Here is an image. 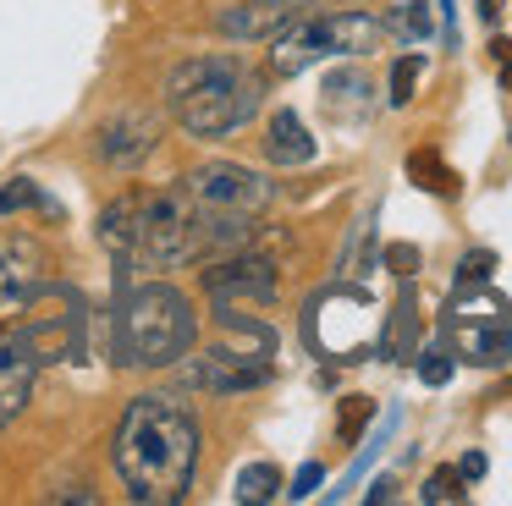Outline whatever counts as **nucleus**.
Returning a JSON list of instances; mask_svg holds the SVG:
<instances>
[{
  "label": "nucleus",
  "instance_id": "18",
  "mask_svg": "<svg viewBox=\"0 0 512 506\" xmlns=\"http://www.w3.org/2000/svg\"><path fill=\"white\" fill-rule=\"evenodd\" d=\"M408 182L424 187V193H435V198H457V187H463V182H457V171L435 149H413L408 154Z\"/></svg>",
  "mask_w": 512,
  "mask_h": 506
},
{
  "label": "nucleus",
  "instance_id": "5",
  "mask_svg": "<svg viewBox=\"0 0 512 506\" xmlns=\"http://www.w3.org/2000/svg\"><path fill=\"white\" fill-rule=\"evenodd\" d=\"M221 325H226L221 347L199 352V358H188V363L177 358V385L232 396V391H254V385L270 380V352H276L270 330L259 325V319H243V314H221Z\"/></svg>",
  "mask_w": 512,
  "mask_h": 506
},
{
  "label": "nucleus",
  "instance_id": "22",
  "mask_svg": "<svg viewBox=\"0 0 512 506\" xmlns=\"http://www.w3.org/2000/svg\"><path fill=\"white\" fill-rule=\"evenodd\" d=\"M369 418H375V402H369V396H347L342 413H336V435H342V446H353V440L364 435Z\"/></svg>",
  "mask_w": 512,
  "mask_h": 506
},
{
  "label": "nucleus",
  "instance_id": "23",
  "mask_svg": "<svg viewBox=\"0 0 512 506\" xmlns=\"http://www.w3.org/2000/svg\"><path fill=\"white\" fill-rule=\"evenodd\" d=\"M463 484H468V479H463L457 468H435L430 479H424V490H419V495H424L430 506H446V501H463V495H468Z\"/></svg>",
  "mask_w": 512,
  "mask_h": 506
},
{
  "label": "nucleus",
  "instance_id": "19",
  "mask_svg": "<svg viewBox=\"0 0 512 506\" xmlns=\"http://www.w3.org/2000/svg\"><path fill=\"white\" fill-rule=\"evenodd\" d=\"M276 490H281L276 462H248L237 473V501H276Z\"/></svg>",
  "mask_w": 512,
  "mask_h": 506
},
{
  "label": "nucleus",
  "instance_id": "8",
  "mask_svg": "<svg viewBox=\"0 0 512 506\" xmlns=\"http://www.w3.org/2000/svg\"><path fill=\"white\" fill-rule=\"evenodd\" d=\"M309 341L331 363H358L369 352V297L364 292H325L309 303Z\"/></svg>",
  "mask_w": 512,
  "mask_h": 506
},
{
  "label": "nucleus",
  "instance_id": "14",
  "mask_svg": "<svg viewBox=\"0 0 512 506\" xmlns=\"http://www.w3.org/2000/svg\"><path fill=\"white\" fill-rule=\"evenodd\" d=\"M144 209H149L144 187H127V193H116L111 204L100 209V242H105V253H111L116 264L133 259V242H138V226H144Z\"/></svg>",
  "mask_w": 512,
  "mask_h": 506
},
{
  "label": "nucleus",
  "instance_id": "13",
  "mask_svg": "<svg viewBox=\"0 0 512 506\" xmlns=\"http://www.w3.org/2000/svg\"><path fill=\"white\" fill-rule=\"evenodd\" d=\"M45 286L39 275V253L17 237H0V330L23 319V308L34 303V292Z\"/></svg>",
  "mask_w": 512,
  "mask_h": 506
},
{
  "label": "nucleus",
  "instance_id": "24",
  "mask_svg": "<svg viewBox=\"0 0 512 506\" xmlns=\"http://www.w3.org/2000/svg\"><path fill=\"white\" fill-rule=\"evenodd\" d=\"M452 369H457V352L452 347H424L419 352V380L424 385H446V380H452Z\"/></svg>",
  "mask_w": 512,
  "mask_h": 506
},
{
  "label": "nucleus",
  "instance_id": "6",
  "mask_svg": "<svg viewBox=\"0 0 512 506\" xmlns=\"http://www.w3.org/2000/svg\"><path fill=\"white\" fill-rule=\"evenodd\" d=\"M446 347L463 363L479 369H501L512 358V308L507 297L485 292V286H468L446 303Z\"/></svg>",
  "mask_w": 512,
  "mask_h": 506
},
{
  "label": "nucleus",
  "instance_id": "2",
  "mask_svg": "<svg viewBox=\"0 0 512 506\" xmlns=\"http://www.w3.org/2000/svg\"><path fill=\"white\" fill-rule=\"evenodd\" d=\"M166 105L182 132H193V138H226V132L248 127L259 116L265 77L254 66H243L237 55H193V61L171 66Z\"/></svg>",
  "mask_w": 512,
  "mask_h": 506
},
{
  "label": "nucleus",
  "instance_id": "27",
  "mask_svg": "<svg viewBox=\"0 0 512 506\" xmlns=\"http://www.w3.org/2000/svg\"><path fill=\"white\" fill-rule=\"evenodd\" d=\"M408 347H413V292H402V303H397V325H391L386 352H391V358H402Z\"/></svg>",
  "mask_w": 512,
  "mask_h": 506
},
{
  "label": "nucleus",
  "instance_id": "30",
  "mask_svg": "<svg viewBox=\"0 0 512 506\" xmlns=\"http://www.w3.org/2000/svg\"><path fill=\"white\" fill-rule=\"evenodd\" d=\"M485 468H490V462H485V451H468V457L457 462V473H463V479H485Z\"/></svg>",
  "mask_w": 512,
  "mask_h": 506
},
{
  "label": "nucleus",
  "instance_id": "9",
  "mask_svg": "<svg viewBox=\"0 0 512 506\" xmlns=\"http://www.w3.org/2000/svg\"><path fill=\"white\" fill-rule=\"evenodd\" d=\"M199 281H204V292H210L215 314H243V308H265V303H276V292H281L276 264L259 259V253H248V248L210 259V270H204Z\"/></svg>",
  "mask_w": 512,
  "mask_h": 506
},
{
  "label": "nucleus",
  "instance_id": "29",
  "mask_svg": "<svg viewBox=\"0 0 512 506\" xmlns=\"http://www.w3.org/2000/svg\"><path fill=\"white\" fill-rule=\"evenodd\" d=\"M386 264H391L397 275H413V270H419V248H402V242H397V248L386 253Z\"/></svg>",
  "mask_w": 512,
  "mask_h": 506
},
{
  "label": "nucleus",
  "instance_id": "32",
  "mask_svg": "<svg viewBox=\"0 0 512 506\" xmlns=\"http://www.w3.org/2000/svg\"><path fill=\"white\" fill-rule=\"evenodd\" d=\"M479 17H485L490 28H496V17H501V0H479Z\"/></svg>",
  "mask_w": 512,
  "mask_h": 506
},
{
  "label": "nucleus",
  "instance_id": "7",
  "mask_svg": "<svg viewBox=\"0 0 512 506\" xmlns=\"http://www.w3.org/2000/svg\"><path fill=\"white\" fill-rule=\"evenodd\" d=\"M6 336H12L39 369L78 358V347H83V297L72 292V286H39L34 303L23 308V319L6 325Z\"/></svg>",
  "mask_w": 512,
  "mask_h": 506
},
{
  "label": "nucleus",
  "instance_id": "17",
  "mask_svg": "<svg viewBox=\"0 0 512 506\" xmlns=\"http://www.w3.org/2000/svg\"><path fill=\"white\" fill-rule=\"evenodd\" d=\"M320 94H325V110H331V116H347V121L369 116V77L358 72V66H336Z\"/></svg>",
  "mask_w": 512,
  "mask_h": 506
},
{
  "label": "nucleus",
  "instance_id": "12",
  "mask_svg": "<svg viewBox=\"0 0 512 506\" xmlns=\"http://www.w3.org/2000/svg\"><path fill=\"white\" fill-rule=\"evenodd\" d=\"M303 6L309 0H237V6L215 11V33H226L237 44H265L276 33H287L303 17Z\"/></svg>",
  "mask_w": 512,
  "mask_h": 506
},
{
  "label": "nucleus",
  "instance_id": "3",
  "mask_svg": "<svg viewBox=\"0 0 512 506\" xmlns=\"http://www.w3.org/2000/svg\"><path fill=\"white\" fill-rule=\"evenodd\" d=\"M193 336H199V314L182 286L122 281L116 292V363L122 369H171L177 358H188Z\"/></svg>",
  "mask_w": 512,
  "mask_h": 506
},
{
  "label": "nucleus",
  "instance_id": "31",
  "mask_svg": "<svg viewBox=\"0 0 512 506\" xmlns=\"http://www.w3.org/2000/svg\"><path fill=\"white\" fill-rule=\"evenodd\" d=\"M397 495V479H375V490H369V501H391Z\"/></svg>",
  "mask_w": 512,
  "mask_h": 506
},
{
  "label": "nucleus",
  "instance_id": "15",
  "mask_svg": "<svg viewBox=\"0 0 512 506\" xmlns=\"http://www.w3.org/2000/svg\"><path fill=\"white\" fill-rule=\"evenodd\" d=\"M34 380H39V363L28 358V352L17 347L6 330H0V429H6V424H12V418L28 407Z\"/></svg>",
  "mask_w": 512,
  "mask_h": 506
},
{
  "label": "nucleus",
  "instance_id": "28",
  "mask_svg": "<svg viewBox=\"0 0 512 506\" xmlns=\"http://www.w3.org/2000/svg\"><path fill=\"white\" fill-rule=\"evenodd\" d=\"M320 479H325V468H320V462H303V468H298V479H292V501H309V495L314 490H320Z\"/></svg>",
  "mask_w": 512,
  "mask_h": 506
},
{
  "label": "nucleus",
  "instance_id": "10",
  "mask_svg": "<svg viewBox=\"0 0 512 506\" xmlns=\"http://www.w3.org/2000/svg\"><path fill=\"white\" fill-rule=\"evenodd\" d=\"M182 193H188L193 204H210V209H243V215H259V209L276 198V187H270L259 171L237 165V160H204V165H193V171L182 176Z\"/></svg>",
  "mask_w": 512,
  "mask_h": 506
},
{
  "label": "nucleus",
  "instance_id": "33",
  "mask_svg": "<svg viewBox=\"0 0 512 506\" xmlns=\"http://www.w3.org/2000/svg\"><path fill=\"white\" fill-rule=\"evenodd\" d=\"M501 83H507V88H512V61H501Z\"/></svg>",
  "mask_w": 512,
  "mask_h": 506
},
{
  "label": "nucleus",
  "instance_id": "1",
  "mask_svg": "<svg viewBox=\"0 0 512 506\" xmlns=\"http://www.w3.org/2000/svg\"><path fill=\"white\" fill-rule=\"evenodd\" d=\"M111 468L122 479L127 501L138 506H171L188 495L199 468V418L182 396L144 391L127 402L111 435Z\"/></svg>",
  "mask_w": 512,
  "mask_h": 506
},
{
  "label": "nucleus",
  "instance_id": "16",
  "mask_svg": "<svg viewBox=\"0 0 512 506\" xmlns=\"http://www.w3.org/2000/svg\"><path fill=\"white\" fill-rule=\"evenodd\" d=\"M314 154H320V143H314V132L303 127V116L298 110H276L270 116V127H265V160L270 165H309Z\"/></svg>",
  "mask_w": 512,
  "mask_h": 506
},
{
  "label": "nucleus",
  "instance_id": "11",
  "mask_svg": "<svg viewBox=\"0 0 512 506\" xmlns=\"http://www.w3.org/2000/svg\"><path fill=\"white\" fill-rule=\"evenodd\" d=\"M160 149V116L155 110H116V116H105L100 127H94V160L111 165V171H138V165L149 160V154Z\"/></svg>",
  "mask_w": 512,
  "mask_h": 506
},
{
  "label": "nucleus",
  "instance_id": "4",
  "mask_svg": "<svg viewBox=\"0 0 512 506\" xmlns=\"http://www.w3.org/2000/svg\"><path fill=\"white\" fill-rule=\"evenodd\" d=\"M386 39V22L364 6H342L325 11V17L292 22L287 33H276V50H270V77H298L314 61H336V55H369Z\"/></svg>",
  "mask_w": 512,
  "mask_h": 506
},
{
  "label": "nucleus",
  "instance_id": "25",
  "mask_svg": "<svg viewBox=\"0 0 512 506\" xmlns=\"http://www.w3.org/2000/svg\"><path fill=\"white\" fill-rule=\"evenodd\" d=\"M490 270H496V253H490V248L463 253V264H457V292H468V286H485Z\"/></svg>",
  "mask_w": 512,
  "mask_h": 506
},
{
  "label": "nucleus",
  "instance_id": "20",
  "mask_svg": "<svg viewBox=\"0 0 512 506\" xmlns=\"http://www.w3.org/2000/svg\"><path fill=\"white\" fill-rule=\"evenodd\" d=\"M386 33H397V39H430L435 33V17H430V6L424 0H408V6H397L391 11V22H386Z\"/></svg>",
  "mask_w": 512,
  "mask_h": 506
},
{
  "label": "nucleus",
  "instance_id": "21",
  "mask_svg": "<svg viewBox=\"0 0 512 506\" xmlns=\"http://www.w3.org/2000/svg\"><path fill=\"white\" fill-rule=\"evenodd\" d=\"M419 77H424V55H419V50L397 55V61H391V83H386L391 94H386V99H391V105L402 110V105H408V99H413V88H419Z\"/></svg>",
  "mask_w": 512,
  "mask_h": 506
},
{
  "label": "nucleus",
  "instance_id": "26",
  "mask_svg": "<svg viewBox=\"0 0 512 506\" xmlns=\"http://www.w3.org/2000/svg\"><path fill=\"white\" fill-rule=\"evenodd\" d=\"M34 204H39V182H28V176L0 187V215H17V209H34Z\"/></svg>",
  "mask_w": 512,
  "mask_h": 506
}]
</instances>
